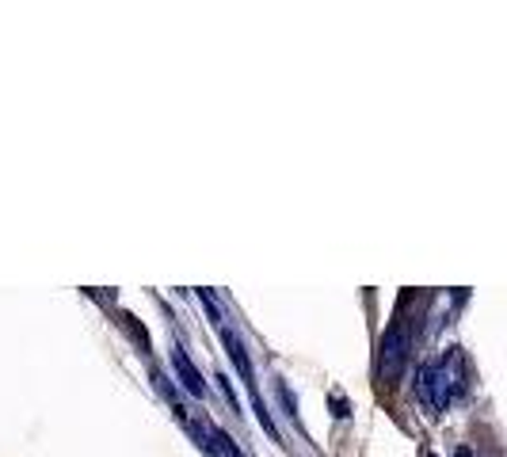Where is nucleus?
Returning <instances> with one entry per match:
<instances>
[{
  "label": "nucleus",
  "instance_id": "obj_5",
  "mask_svg": "<svg viewBox=\"0 0 507 457\" xmlns=\"http://www.w3.org/2000/svg\"><path fill=\"white\" fill-rule=\"evenodd\" d=\"M198 298H203V305H206V313L217 320V305H214V298H210V290H198Z\"/></svg>",
  "mask_w": 507,
  "mask_h": 457
},
{
  "label": "nucleus",
  "instance_id": "obj_2",
  "mask_svg": "<svg viewBox=\"0 0 507 457\" xmlns=\"http://www.w3.org/2000/svg\"><path fill=\"white\" fill-rule=\"evenodd\" d=\"M172 366H176V377L184 381V389L191 396H206V381H203V374L195 370V362L187 358L184 347H176V351H172Z\"/></svg>",
  "mask_w": 507,
  "mask_h": 457
},
{
  "label": "nucleus",
  "instance_id": "obj_3",
  "mask_svg": "<svg viewBox=\"0 0 507 457\" xmlns=\"http://www.w3.org/2000/svg\"><path fill=\"white\" fill-rule=\"evenodd\" d=\"M222 339H225V347H229V358H233V366L241 370V377L244 381H252V362H248V351H244V343H241V336L237 332H222Z\"/></svg>",
  "mask_w": 507,
  "mask_h": 457
},
{
  "label": "nucleus",
  "instance_id": "obj_6",
  "mask_svg": "<svg viewBox=\"0 0 507 457\" xmlns=\"http://www.w3.org/2000/svg\"><path fill=\"white\" fill-rule=\"evenodd\" d=\"M454 457H474V453H469V450H458V453H454Z\"/></svg>",
  "mask_w": 507,
  "mask_h": 457
},
{
  "label": "nucleus",
  "instance_id": "obj_4",
  "mask_svg": "<svg viewBox=\"0 0 507 457\" xmlns=\"http://www.w3.org/2000/svg\"><path fill=\"white\" fill-rule=\"evenodd\" d=\"M401 358H405V339H401V332H389V339H386V351H382V370L389 374H397V370H401Z\"/></svg>",
  "mask_w": 507,
  "mask_h": 457
},
{
  "label": "nucleus",
  "instance_id": "obj_1",
  "mask_svg": "<svg viewBox=\"0 0 507 457\" xmlns=\"http://www.w3.org/2000/svg\"><path fill=\"white\" fill-rule=\"evenodd\" d=\"M458 389H462V355L458 351H450L443 362L420 366V374H416V396H420L431 412H446L450 396Z\"/></svg>",
  "mask_w": 507,
  "mask_h": 457
}]
</instances>
